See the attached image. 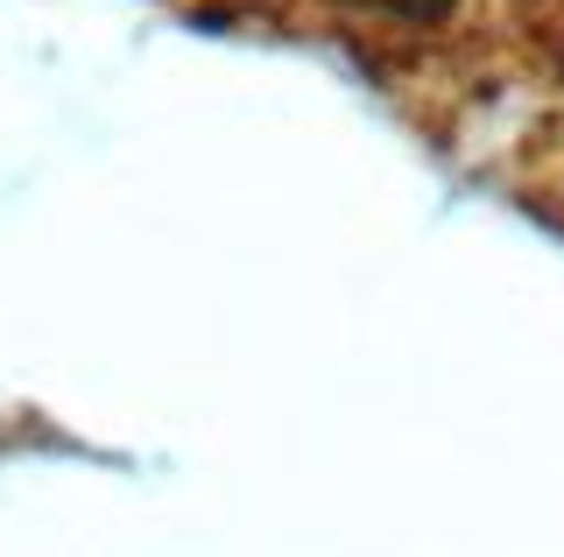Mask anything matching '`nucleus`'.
<instances>
[{
	"label": "nucleus",
	"instance_id": "f257e3e1",
	"mask_svg": "<svg viewBox=\"0 0 564 557\" xmlns=\"http://www.w3.org/2000/svg\"><path fill=\"white\" fill-rule=\"evenodd\" d=\"M360 8H375V14H445L452 0H360Z\"/></svg>",
	"mask_w": 564,
	"mask_h": 557
}]
</instances>
